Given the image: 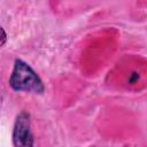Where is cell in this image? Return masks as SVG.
I'll return each instance as SVG.
<instances>
[{"mask_svg":"<svg viewBox=\"0 0 147 147\" xmlns=\"http://www.w3.org/2000/svg\"><path fill=\"white\" fill-rule=\"evenodd\" d=\"M9 85L15 91L32 92L41 94L45 90L44 84L34 70L24 61L16 59L9 78Z\"/></svg>","mask_w":147,"mask_h":147,"instance_id":"1","label":"cell"},{"mask_svg":"<svg viewBox=\"0 0 147 147\" xmlns=\"http://www.w3.org/2000/svg\"><path fill=\"white\" fill-rule=\"evenodd\" d=\"M13 144H14V147H32L33 146L30 115L25 111L20 113L16 117L14 130H13Z\"/></svg>","mask_w":147,"mask_h":147,"instance_id":"2","label":"cell"},{"mask_svg":"<svg viewBox=\"0 0 147 147\" xmlns=\"http://www.w3.org/2000/svg\"><path fill=\"white\" fill-rule=\"evenodd\" d=\"M7 41V34H6V31L0 26V47L3 46Z\"/></svg>","mask_w":147,"mask_h":147,"instance_id":"3","label":"cell"}]
</instances>
